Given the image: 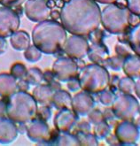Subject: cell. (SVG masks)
<instances>
[{
	"instance_id": "cell-6",
	"label": "cell",
	"mask_w": 140,
	"mask_h": 146,
	"mask_svg": "<svg viewBox=\"0 0 140 146\" xmlns=\"http://www.w3.org/2000/svg\"><path fill=\"white\" fill-rule=\"evenodd\" d=\"M138 109L137 100L130 94H123L117 97L112 104L113 114L122 121H131L138 113Z\"/></svg>"
},
{
	"instance_id": "cell-23",
	"label": "cell",
	"mask_w": 140,
	"mask_h": 146,
	"mask_svg": "<svg viewBox=\"0 0 140 146\" xmlns=\"http://www.w3.org/2000/svg\"><path fill=\"white\" fill-rule=\"evenodd\" d=\"M24 79L31 85H38L43 80V73H42L39 68L32 67L28 70Z\"/></svg>"
},
{
	"instance_id": "cell-46",
	"label": "cell",
	"mask_w": 140,
	"mask_h": 146,
	"mask_svg": "<svg viewBox=\"0 0 140 146\" xmlns=\"http://www.w3.org/2000/svg\"><path fill=\"white\" fill-rule=\"evenodd\" d=\"M138 111H139V113H140V106H139V109H138Z\"/></svg>"
},
{
	"instance_id": "cell-11",
	"label": "cell",
	"mask_w": 140,
	"mask_h": 146,
	"mask_svg": "<svg viewBox=\"0 0 140 146\" xmlns=\"http://www.w3.org/2000/svg\"><path fill=\"white\" fill-rule=\"evenodd\" d=\"M26 132L29 138L35 143H47L51 139V130L49 126L45 121L42 119H33L26 127Z\"/></svg>"
},
{
	"instance_id": "cell-16",
	"label": "cell",
	"mask_w": 140,
	"mask_h": 146,
	"mask_svg": "<svg viewBox=\"0 0 140 146\" xmlns=\"http://www.w3.org/2000/svg\"><path fill=\"white\" fill-rule=\"evenodd\" d=\"M54 92L55 91L51 88L50 85L38 84L33 90V97L39 104L48 106L51 104Z\"/></svg>"
},
{
	"instance_id": "cell-40",
	"label": "cell",
	"mask_w": 140,
	"mask_h": 146,
	"mask_svg": "<svg viewBox=\"0 0 140 146\" xmlns=\"http://www.w3.org/2000/svg\"><path fill=\"white\" fill-rule=\"evenodd\" d=\"M6 115V104L0 100V119Z\"/></svg>"
},
{
	"instance_id": "cell-34",
	"label": "cell",
	"mask_w": 140,
	"mask_h": 146,
	"mask_svg": "<svg viewBox=\"0 0 140 146\" xmlns=\"http://www.w3.org/2000/svg\"><path fill=\"white\" fill-rule=\"evenodd\" d=\"M89 119L91 122L94 124H98L99 122L103 121V115L98 110H94V111L91 110L89 113Z\"/></svg>"
},
{
	"instance_id": "cell-9",
	"label": "cell",
	"mask_w": 140,
	"mask_h": 146,
	"mask_svg": "<svg viewBox=\"0 0 140 146\" xmlns=\"http://www.w3.org/2000/svg\"><path fill=\"white\" fill-rule=\"evenodd\" d=\"M47 1L48 0H27L25 2L24 12L28 19L35 22L48 20L51 9L48 6Z\"/></svg>"
},
{
	"instance_id": "cell-20",
	"label": "cell",
	"mask_w": 140,
	"mask_h": 146,
	"mask_svg": "<svg viewBox=\"0 0 140 146\" xmlns=\"http://www.w3.org/2000/svg\"><path fill=\"white\" fill-rule=\"evenodd\" d=\"M88 54L93 62L99 65L102 62H106V60L108 58L107 48L102 42L101 44H92V45L90 46Z\"/></svg>"
},
{
	"instance_id": "cell-8",
	"label": "cell",
	"mask_w": 140,
	"mask_h": 146,
	"mask_svg": "<svg viewBox=\"0 0 140 146\" xmlns=\"http://www.w3.org/2000/svg\"><path fill=\"white\" fill-rule=\"evenodd\" d=\"M52 73L55 78L61 82H67L76 78L78 74V66L70 57H60L52 66Z\"/></svg>"
},
{
	"instance_id": "cell-15",
	"label": "cell",
	"mask_w": 140,
	"mask_h": 146,
	"mask_svg": "<svg viewBox=\"0 0 140 146\" xmlns=\"http://www.w3.org/2000/svg\"><path fill=\"white\" fill-rule=\"evenodd\" d=\"M18 132V127L12 119L5 117L0 119V143H11L16 139Z\"/></svg>"
},
{
	"instance_id": "cell-12",
	"label": "cell",
	"mask_w": 140,
	"mask_h": 146,
	"mask_svg": "<svg viewBox=\"0 0 140 146\" xmlns=\"http://www.w3.org/2000/svg\"><path fill=\"white\" fill-rule=\"evenodd\" d=\"M137 127L129 121H123L118 125L115 130V136L119 143L124 144H133L138 138Z\"/></svg>"
},
{
	"instance_id": "cell-30",
	"label": "cell",
	"mask_w": 140,
	"mask_h": 146,
	"mask_svg": "<svg viewBox=\"0 0 140 146\" xmlns=\"http://www.w3.org/2000/svg\"><path fill=\"white\" fill-rule=\"evenodd\" d=\"M127 8L132 14L140 16V0H127Z\"/></svg>"
},
{
	"instance_id": "cell-21",
	"label": "cell",
	"mask_w": 140,
	"mask_h": 146,
	"mask_svg": "<svg viewBox=\"0 0 140 146\" xmlns=\"http://www.w3.org/2000/svg\"><path fill=\"white\" fill-rule=\"evenodd\" d=\"M51 104L59 110L61 109H70L72 104V98L70 94L64 90L55 91L52 97Z\"/></svg>"
},
{
	"instance_id": "cell-33",
	"label": "cell",
	"mask_w": 140,
	"mask_h": 146,
	"mask_svg": "<svg viewBox=\"0 0 140 146\" xmlns=\"http://www.w3.org/2000/svg\"><path fill=\"white\" fill-rule=\"evenodd\" d=\"M26 0H0V4L3 6L10 8H19Z\"/></svg>"
},
{
	"instance_id": "cell-32",
	"label": "cell",
	"mask_w": 140,
	"mask_h": 146,
	"mask_svg": "<svg viewBox=\"0 0 140 146\" xmlns=\"http://www.w3.org/2000/svg\"><path fill=\"white\" fill-rule=\"evenodd\" d=\"M51 115V110L48 107V106H43L37 110V116H38L39 119H42V121H46L48 119H50Z\"/></svg>"
},
{
	"instance_id": "cell-4",
	"label": "cell",
	"mask_w": 140,
	"mask_h": 146,
	"mask_svg": "<svg viewBox=\"0 0 140 146\" xmlns=\"http://www.w3.org/2000/svg\"><path fill=\"white\" fill-rule=\"evenodd\" d=\"M77 80L80 87L86 92L99 93L109 85L110 76L104 66L99 64H91L82 68Z\"/></svg>"
},
{
	"instance_id": "cell-26",
	"label": "cell",
	"mask_w": 140,
	"mask_h": 146,
	"mask_svg": "<svg viewBox=\"0 0 140 146\" xmlns=\"http://www.w3.org/2000/svg\"><path fill=\"white\" fill-rule=\"evenodd\" d=\"M27 68L26 66L21 63L14 64L11 68V74L14 77L15 79H24L26 74H27Z\"/></svg>"
},
{
	"instance_id": "cell-41",
	"label": "cell",
	"mask_w": 140,
	"mask_h": 146,
	"mask_svg": "<svg viewBox=\"0 0 140 146\" xmlns=\"http://www.w3.org/2000/svg\"><path fill=\"white\" fill-rule=\"evenodd\" d=\"M139 22H140L139 16L131 13V14H130V16H129V25L135 26V25H137V23H139Z\"/></svg>"
},
{
	"instance_id": "cell-17",
	"label": "cell",
	"mask_w": 140,
	"mask_h": 146,
	"mask_svg": "<svg viewBox=\"0 0 140 146\" xmlns=\"http://www.w3.org/2000/svg\"><path fill=\"white\" fill-rule=\"evenodd\" d=\"M122 68L125 74L132 79L140 78V56L129 55L124 58Z\"/></svg>"
},
{
	"instance_id": "cell-35",
	"label": "cell",
	"mask_w": 140,
	"mask_h": 146,
	"mask_svg": "<svg viewBox=\"0 0 140 146\" xmlns=\"http://www.w3.org/2000/svg\"><path fill=\"white\" fill-rule=\"evenodd\" d=\"M90 36V39L92 42V44H101L102 39L104 37V33L102 30H99V29L92 32Z\"/></svg>"
},
{
	"instance_id": "cell-27",
	"label": "cell",
	"mask_w": 140,
	"mask_h": 146,
	"mask_svg": "<svg viewBox=\"0 0 140 146\" xmlns=\"http://www.w3.org/2000/svg\"><path fill=\"white\" fill-rule=\"evenodd\" d=\"M124 58H125L118 55V56L113 57V58H108L105 63H107V65L112 68V69H113V70H119V69H121V68L122 67V66H123Z\"/></svg>"
},
{
	"instance_id": "cell-31",
	"label": "cell",
	"mask_w": 140,
	"mask_h": 146,
	"mask_svg": "<svg viewBox=\"0 0 140 146\" xmlns=\"http://www.w3.org/2000/svg\"><path fill=\"white\" fill-rule=\"evenodd\" d=\"M115 99V97L111 91H101L100 101L105 106H111Z\"/></svg>"
},
{
	"instance_id": "cell-5",
	"label": "cell",
	"mask_w": 140,
	"mask_h": 146,
	"mask_svg": "<svg viewBox=\"0 0 140 146\" xmlns=\"http://www.w3.org/2000/svg\"><path fill=\"white\" fill-rule=\"evenodd\" d=\"M130 14L131 13L127 7L110 4L101 13V24L109 33L119 35L129 29Z\"/></svg>"
},
{
	"instance_id": "cell-45",
	"label": "cell",
	"mask_w": 140,
	"mask_h": 146,
	"mask_svg": "<svg viewBox=\"0 0 140 146\" xmlns=\"http://www.w3.org/2000/svg\"><path fill=\"white\" fill-rule=\"evenodd\" d=\"M96 2H99L100 4H107V5H110V4H115L117 0H94Z\"/></svg>"
},
{
	"instance_id": "cell-1",
	"label": "cell",
	"mask_w": 140,
	"mask_h": 146,
	"mask_svg": "<svg viewBox=\"0 0 140 146\" xmlns=\"http://www.w3.org/2000/svg\"><path fill=\"white\" fill-rule=\"evenodd\" d=\"M60 20L67 32L85 36L99 29L101 11L94 0H67L61 7Z\"/></svg>"
},
{
	"instance_id": "cell-25",
	"label": "cell",
	"mask_w": 140,
	"mask_h": 146,
	"mask_svg": "<svg viewBox=\"0 0 140 146\" xmlns=\"http://www.w3.org/2000/svg\"><path fill=\"white\" fill-rule=\"evenodd\" d=\"M119 89L123 94H131L135 91V82L132 78L126 77L119 82Z\"/></svg>"
},
{
	"instance_id": "cell-10",
	"label": "cell",
	"mask_w": 140,
	"mask_h": 146,
	"mask_svg": "<svg viewBox=\"0 0 140 146\" xmlns=\"http://www.w3.org/2000/svg\"><path fill=\"white\" fill-rule=\"evenodd\" d=\"M63 50L68 57L80 59L88 54L90 45L84 36L73 35L67 39Z\"/></svg>"
},
{
	"instance_id": "cell-42",
	"label": "cell",
	"mask_w": 140,
	"mask_h": 146,
	"mask_svg": "<svg viewBox=\"0 0 140 146\" xmlns=\"http://www.w3.org/2000/svg\"><path fill=\"white\" fill-rule=\"evenodd\" d=\"M6 50V42L5 38L0 37V54H3Z\"/></svg>"
},
{
	"instance_id": "cell-28",
	"label": "cell",
	"mask_w": 140,
	"mask_h": 146,
	"mask_svg": "<svg viewBox=\"0 0 140 146\" xmlns=\"http://www.w3.org/2000/svg\"><path fill=\"white\" fill-rule=\"evenodd\" d=\"M78 140L80 142V144L84 145H97V139L95 138L91 134H87V133H79L78 134Z\"/></svg>"
},
{
	"instance_id": "cell-13",
	"label": "cell",
	"mask_w": 140,
	"mask_h": 146,
	"mask_svg": "<svg viewBox=\"0 0 140 146\" xmlns=\"http://www.w3.org/2000/svg\"><path fill=\"white\" fill-rule=\"evenodd\" d=\"M77 121V114L70 109H61L55 115L54 126L59 132H68Z\"/></svg>"
},
{
	"instance_id": "cell-39",
	"label": "cell",
	"mask_w": 140,
	"mask_h": 146,
	"mask_svg": "<svg viewBox=\"0 0 140 146\" xmlns=\"http://www.w3.org/2000/svg\"><path fill=\"white\" fill-rule=\"evenodd\" d=\"M43 79H45L47 82H49V84H50L51 82H52L54 81L55 75H54L53 73H52V71L51 72V71H46V72L43 73Z\"/></svg>"
},
{
	"instance_id": "cell-37",
	"label": "cell",
	"mask_w": 140,
	"mask_h": 146,
	"mask_svg": "<svg viewBox=\"0 0 140 146\" xmlns=\"http://www.w3.org/2000/svg\"><path fill=\"white\" fill-rule=\"evenodd\" d=\"M67 87H68V89L71 91H75L79 88H81L80 84H79V82H78L77 78H74V79L69 80L68 84H67Z\"/></svg>"
},
{
	"instance_id": "cell-3",
	"label": "cell",
	"mask_w": 140,
	"mask_h": 146,
	"mask_svg": "<svg viewBox=\"0 0 140 146\" xmlns=\"http://www.w3.org/2000/svg\"><path fill=\"white\" fill-rule=\"evenodd\" d=\"M37 102L27 91L14 92L6 103V115L13 121L25 124L36 118L37 113Z\"/></svg>"
},
{
	"instance_id": "cell-44",
	"label": "cell",
	"mask_w": 140,
	"mask_h": 146,
	"mask_svg": "<svg viewBox=\"0 0 140 146\" xmlns=\"http://www.w3.org/2000/svg\"><path fill=\"white\" fill-rule=\"evenodd\" d=\"M135 92L137 95V97L140 98V78H138V80L135 83Z\"/></svg>"
},
{
	"instance_id": "cell-14",
	"label": "cell",
	"mask_w": 140,
	"mask_h": 146,
	"mask_svg": "<svg viewBox=\"0 0 140 146\" xmlns=\"http://www.w3.org/2000/svg\"><path fill=\"white\" fill-rule=\"evenodd\" d=\"M94 106V100L89 92L77 93L72 99L71 107L76 114L86 115L92 110Z\"/></svg>"
},
{
	"instance_id": "cell-24",
	"label": "cell",
	"mask_w": 140,
	"mask_h": 146,
	"mask_svg": "<svg viewBox=\"0 0 140 146\" xmlns=\"http://www.w3.org/2000/svg\"><path fill=\"white\" fill-rule=\"evenodd\" d=\"M24 57L29 62H37L42 57V51L35 45H30L24 51Z\"/></svg>"
},
{
	"instance_id": "cell-19",
	"label": "cell",
	"mask_w": 140,
	"mask_h": 146,
	"mask_svg": "<svg viewBox=\"0 0 140 146\" xmlns=\"http://www.w3.org/2000/svg\"><path fill=\"white\" fill-rule=\"evenodd\" d=\"M10 42L12 47L16 50H25L30 46V38L27 32L16 31L11 36Z\"/></svg>"
},
{
	"instance_id": "cell-7",
	"label": "cell",
	"mask_w": 140,
	"mask_h": 146,
	"mask_svg": "<svg viewBox=\"0 0 140 146\" xmlns=\"http://www.w3.org/2000/svg\"><path fill=\"white\" fill-rule=\"evenodd\" d=\"M20 16L13 8L0 6V37L6 38L18 31Z\"/></svg>"
},
{
	"instance_id": "cell-2",
	"label": "cell",
	"mask_w": 140,
	"mask_h": 146,
	"mask_svg": "<svg viewBox=\"0 0 140 146\" xmlns=\"http://www.w3.org/2000/svg\"><path fill=\"white\" fill-rule=\"evenodd\" d=\"M34 45L43 53L55 54L63 48L67 41V30L63 25L53 20L38 22L32 30Z\"/></svg>"
},
{
	"instance_id": "cell-18",
	"label": "cell",
	"mask_w": 140,
	"mask_h": 146,
	"mask_svg": "<svg viewBox=\"0 0 140 146\" xmlns=\"http://www.w3.org/2000/svg\"><path fill=\"white\" fill-rule=\"evenodd\" d=\"M17 82L12 74H0V96L10 97L16 92Z\"/></svg>"
},
{
	"instance_id": "cell-22",
	"label": "cell",
	"mask_w": 140,
	"mask_h": 146,
	"mask_svg": "<svg viewBox=\"0 0 140 146\" xmlns=\"http://www.w3.org/2000/svg\"><path fill=\"white\" fill-rule=\"evenodd\" d=\"M129 44L134 52L140 56V22L133 26L128 36Z\"/></svg>"
},
{
	"instance_id": "cell-36",
	"label": "cell",
	"mask_w": 140,
	"mask_h": 146,
	"mask_svg": "<svg viewBox=\"0 0 140 146\" xmlns=\"http://www.w3.org/2000/svg\"><path fill=\"white\" fill-rule=\"evenodd\" d=\"M115 50H116V52L118 53V55L123 57V58H126L129 55H130L126 45L121 44V42H119V44L115 46Z\"/></svg>"
},
{
	"instance_id": "cell-38",
	"label": "cell",
	"mask_w": 140,
	"mask_h": 146,
	"mask_svg": "<svg viewBox=\"0 0 140 146\" xmlns=\"http://www.w3.org/2000/svg\"><path fill=\"white\" fill-rule=\"evenodd\" d=\"M29 83L25 79H21L18 83H17V87H18L19 90H21V91H27V90H29Z\"/></svg>"
},
{
	"instance_id": "cell-43",
	"label": "cell",
	"mask_w": 140,
	"mask_h": 146,
	"mask_svg": "<svg viewBox=\"0 0 140 146\" xmlns=\"http://www.w3.org/2000/svg\"><path fill=\"white\" fill-rule=\"evenodd\" d=\"M50 17L53 21H57L59 18H60V13H59L58 11H51Z\"/></svg>"
},
{
	"instance_id": "cell-29",
	"label": "cell",
	"mask_w": 140,
	"mask_h": 146,
	"mask_svg": "<svg viewBox=\"0 0 140 146\" xmlns=\"http://www.w3.org/2000/svg\"><path fill=\"white\" fill-rule=\"evenodd\" d=\"M110 132V128L107 126V124L106 122H104L103 121L99 122L95 127V134L99 137H105L107 136Z\"/></svg>"
}]
</instances>
